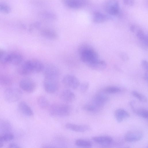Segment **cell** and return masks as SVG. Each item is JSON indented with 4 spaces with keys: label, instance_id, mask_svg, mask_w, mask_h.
Wrapping results in <instances>:
<instances>
[{
    "label": "cell",
    "instance_id": "cell-31",
    "mask_svg": "<svg viewBox=\"0 0 148 148\" xmlns=\"http://www.w3.org/2000/svg\"><path fill=\"white\" fill-rule=\"evenodd\" d=\"M132 94L134 97L136 98L140 101L146 103L147 101V97L143 95L138 92L133 90L132 92Z\"/></svg>",
    "mask_w": 148,
    "mask_h": 148
},
{
    "label": "cell",
    "instance_id": "cell-29",
    "mask_svg": "<svg viewBox=\"0 0 148 148\" xmlns=\"http://www.w3.org/2000/svg\"><path fill=\"white\" fill-rule=\"evenodd\" d=\"M14 138L13 134L10 132L1 134L0 135V142L3 143L12 140Z\"/></svg>",
    "mask_w": 148,
    "mask_h": 148
},
{
    "label": "cell",
    "instance_id": "cell-39",
    "mask_svg": "<svg viewBox=\"0 0 148 148\" xmlns=\"http://www.w3.org/2000/svg\"><path fill=\"white\" fill-rule=\"evenodd\" d=\"M148 72H146L145 73L144 75V79H145L147 81L148 80Z\"/></svg>",
    "mask_w": 148,
    "mask_h": 148
},
{
    "label": "cell",
    "instance_id": "cell-16",
    "mask_svg": "<svg viewBox=\"0 0 148 148\" xmlns=\"http://www.w3.org/2000/svg\"><path fill=\"white\" fill-rule=\"evenodd\" d=\"M60 99L66 102H71L75 99V95L74 92L69 89L64 90L60 94Z\"/></svg>",
    "mask_w": 148,
    "mask_h": 148
},
{
    "label": "cell",
    "instance_id": "cell-28",
    "mask_svg": "<svg viewBox=\"0 0 148 148\" xmlns=\"http://www.w3.org/2000/svg\"><path fill=\"white\" fill-rule=\"evenodd\" d=\"M121 91V89L118 87L113 86H108L105 88L103 91L105 93L110 94L119 93Z\"/></svg>",
    "mask_w": 148,
    "mask_h": 148
},
{
    "label": "cell",
    "instance_id": "cell-36",
    "mask_svg": "<svg viewBox=\"0 0 148 148\" xmlns=\"http://www.w3.org/2000/svg\"><path fill=\"white\" fill-rule=\"evenodd\" d=\"M124 3L128 6H132L134 3V0H123Z\"/></svg>",
    "mask_w": 148,
    "mask_h": 148
},
{
    "label": "cell",
    "instance_id": "cell-18",
    "mask_svg": "<svg viewBox=\"0 0 148 148\" xmlns=\"http://www.w3.org/2000/svg\"><path fill=\"white\" fill-rule=\"evenodd\" d=\"M18 108L20 111L24 115L27 116H33L34 113L29 106L25 102L22 101L18 104Z\"/></svg>",
    "mask_w": 148,
    "mask_h": 148
},
{
    "label": "cell",
    "instance_id": "cell-30",
    "mask_svg": "<svg viewBox=\"0 0 148 148\" xmlns=\"http://www.w3.org/2000/svg\"><path fill=\"white\" fill-rule=\"evenodd\" d=\"M12 81L11 79L8 76L5 75H0V84L5 86L10 85Z\"/></svg>",
    "mask_w": 148,
    "mask_h": 148
},
{
    "label": "cell",
    "instance_id": "cell-35",
    "mask_svg": "<svg viewBox=\"0 0 148 148\" xmlns=\"http://www.w3.org/2000/svg\"><path fill=\"white\" fill-rule=\"evenodd\" d=\"M141 66L143 69L146 72H147L148 65L147 62L146 60H142L141 62Z\"/></svg>",
    "mask_w": 148,
    "mask_h": 148
},
{
    "label": "cell",
    "instance_id": "cell-8",
    "mask_svg": "<svg viewBox=\"0 0 148 148\" xmlns=\"http://www.w3.org/2000/svg\"><path fill=\"white\" fill-rule=\"evenodd\" d=\"M23 57L20 53L13 52L7 53L2 63H9L14 65H18L21 63Z\"/></svg>",
    "mask_w": 148,
    "mask_h": 148
},
{
    "label": "cell",
    "instance_id": "cell-25",
    "mask_svg": "<svg viewBox=\"0 0 148 148\" xmlns=\"http://www.w3.org/2000/svg\"><path fill=\"white\" fill-rule=\"evenodd\" d=\"M37 103L39 107L42 109L47 108L49 105L47 99L45 96L42 95L38 97Z\"/></svg>",
    "mask_w": 148,
    "mask_h": 148
},
{
    "label": "cell",
    "instance_id": "cell-2",
    "mask_svg": "<svg viewBox=\"0 0 148 148\" xmlns=\"http://www.w3.org/2000/svg\"><path fill=\"white\" fill-rule=\"evenodd\" d=\"M78 52L81 61L87 65L99 59L97 52L87 44L80 45L78 48Z\"/></svg>",
    "mask_w": 148,
    "mask_h": 148
},
{
    "label": "cell",
    "instance_id": "cell-14",
    "mask_svg": "<svg viewBox=\"0 0 148 148\" xmlns=\"http://www.w3.org/2000/svg\"><path fill=\"white\" fill-rule=\"evenodd\" d=\"M92 140L95 143L104 146H110L113 139L108 136H99L94 137Z\"/></svg>",
    "mask_w": 148,
    "mask_h": 148
},
{
    "label": "cell",
    "instance_id": "cell-38",
    "mask_svg": "<svg viewBox=\"0 0 148 148\" xmlns=\"http://www.w3.org/2000/svg\"><path fill=\"white\" fill-rule=\"evenodd\" d=\"M8 147L10 148H20L21 147H20L17 144L14 143H11L10 144Z\"/></svg>",
    "mask_w": 148,
    "mask_h": 148
},
{
    "label": "cell",
    "instance_id": "cell-33",
    "mask_svg": "<svg viewBox=\"0 0 148 148\" xmlns=\"http://www.w3.org/2000/svg\"><path fill=\"white\" fill-rule=\"evenodd\" d=\"M80 86V91L82 93L86 92L89 87V83L87 82H84L80 84L79 86Z\"/></svg>",
    "mask_w": 148,
    "mask_h": 148
},
{
    "label": "cell",
    "instance_id": "cell-7",
    "mask_svg": "<svg viewBox=\"0 0 148 148\" xmlns=\"http://www.w3.org/2000/svg\"><path fill=\"white\" fill-rule=\"evenodd\" d=\"M20 88L24 91L29 93H32L36 89V85L32 79L26 78L21 79L19 83Z\"/></svg>",
    "mask_w": 148,
    "mask_h": 148
},
{
    "label": "cell",
    "instance_id": "cell-27",
    "mask_svg": "<svg viewBox=\"0 0 148 148\" xmlns=\"http://www.w3.org/2000/svg\"><path fill=\"white\" fill-rule=\"evenodd\" d=\"M75 144L78 147H90L92 146V143L90 141L83 139L77 140Z\"/></svg>",
    "mask_w": 148,
    "mask_h": 148
},
{
    "label": "cell",
    "instance_id": "cell-5",
    "mask_svg": "<svg viewBox=\"0 0 148 148\" xmlns=\"http://www.w3.org/2000/svg\"><path fill=\"white\" fill-rule=\"evenodd\" d=\"M43 71L44 79H58L60 75L58 68L52 64H49L45 66Z\"/></svg>",
    "mask_w": 148,
    "mask_h": 148
},
{
    "label": "cell",
    "instance_id": "cell-3",
    "mask_svg": "<svg viewBox=\"0 0 148 148\" xmlns=\"http://www.w3.org/2000/svg\"><path fill=\"white\" fill-rule=\"evenodd\" d=\"M71 111L70 106L67 104L55 103L50 106L49 113L53 116L66 117L70 115Z\"/></svg>",
    "mask_w": 148,
    "mask_h": 148
},
{
    "label": "cell",
    "instance_id": "cell-12",
    "mask_svg": "<svg viewBox=\"0 0 148 148\" xmlns=\"http://www.w3.org/2000/svg\"><path fill=\"white\" fill-rule=\"evenodd\" d=\"M109 100L108 97L103 93H98L94 97L92 102L102 109Z\"/></svg>",
    "mask_w": 148,
    "mask_h": 148
},
{
    "label": "cell",
    "instance_id": "cell-13",
    "mask_svg": "<svg viewBox=\"0 0 148 148\" xmlns=\"http://www.w3.org/2000/svg\"><path fill=\"white\" fill-rule=\"evenodd\" d=\"M65 127L68 129L79 132H85L90 129V127L86 125H78L70 123L66 124Z\"/></svg>",
    "mask_w": 148,
    "mask_h": 148
},
{
    "label": "cell",
    "instance_id": "cell-21",
    "mask_svg": "<svg viewBox=\"0 0 148 148\" xmlns=\"http://www.w3.org/2000/svg\"><path fill=\"white\" fill-rule=\"evenodd\" d=\"M41 35L44 38L51 40H55L58 38L57 34L54 31L49 29H44L40 32Z\"/></svg>",
    "mask_w": 148,
    "mask_h": 148
},
{
    "label": "cell",
    "instance_id": "cell-32",
    "mask_svg": "<svg viewBox=\"0 0 148 148\" xmlns=\"http://www.w3.org/2000/svg\"><path fill=\"white\" fill-rule=\"evenodd\" d=\"M11 11L10 7L3 2H0V12L5 14H9Z\"/></svg>",
    "mask_w": 148,
    "mask_h": 148
},
{
    "label": "cell",
    "instance_id": "cell-20",
    "mask_svg": "<svg viewBox=\"0 0 148 148\" xmlns=\"http://www.w3.org/2000/svg\"><path fill=\"white\" fill-rule=\"evenodd\" d=\"M12 129L10 123L7 120L0 119V132L1 134L9 132Z\"/></svg>",
    "mask_w": 148,
    "mask_h": 148
},
{
    "label": "cell",
    "instance_id": "cell-22",
    "mask_svg": "<svg viewBox=\"0 0 148 148\" xmlns=\"http://www.w3.org/2000/svg\"><path fill=\"white\" fill-rule=\"evenodd\" d=\"M134 33H136V35L139 40L145 46H148L147 36L141 29L138 28Z\"/></svg>",
    "mask_w": 148,
    "mask_h": 148
},
{
    "label": "cell",
    "instance_id": "cell-24",
    "mask_svg": "<svg viewBox=\"0 0 148 148\" xmlns=\"http://www.w3.org/2000/svg\"><path fill=\"white\" fill-rule=\"evenodd\" d=\"M108 17L105 14L99 12H95L93 15V21L96 23H101L106 21Z\"/></svg>",
    "mask_w": 148,
    "mask_h": 148
},
{
    "label": "cell",
    "instance_id": "cell-26",
    "mask_svg": "<svg viewBox=\"0 0 148 148\" xmlns=\"http://www.w3.org/2000/svg\"><path fill=\"white\" fill-rule=\"evenodd\" d=\"M65 4L68 6L73 8H78L81 7L82 2L79 0H64Z\"/></svg>",
    "mask_w": 148,
    "mask_h": 148
},
{
    "label": "cell",
    "instance_id": "cell-11",
    "mask_svg": "<svg viewBox=\"0 0 148 148\" xmlns=\"http://www.w3.org/2000/svg\"><path fill=\"white\" fill-rule=\"evenodd\" d=\"M143 133L139 131H132L128 132L125 135V140L128 142H134L140 140L143 138Z\"/></svg>",
    "mask_w": 148,
    "mask_h": 148
},
{
    "label": "cell",
    "instance_id": "cell-6",
    "mask_svg": "<svg viewBox=\"0 0 148 148\" xmlns=\"http://www.w3.org/2000/svg\"><path fill=\"white\" fill-rule=\"evenodd\" d=\"M62 82L65 86L73 89L77 88L80 84L78 79L76 76L71 74H66L64 76Z\"/></svg>",
    "mask_w": 148,
    "mask_h": 148
},
{
    "label": "cell",
    "instance_id": "cell-17",
    "mask_svg": "<svg viewBox=\"0 0 148 148\" xmlns=\"http://www.w3.org/2000/svg\"><path fill=\"white\" fill-rule=\"evenodd\" d=\"M130 114L125 110L121 108L116 109L114 112L115 119L118 123L122 122L125 119L130 116Z\"/></svg>",
    "mask_w": 148,
    "mask_h": 148
},
{
    "label": "cell",
    "instance_id": "cell-10",
    "mask_svg": "<svg viewBox=\"0 0 148 148\" xmlns=\"http://www.w3.org/2000/svg\"><path fill=\"white\" fill-rule=\"evenodd\" d=\"M43 85L45 90L50 94L56 92L59 88L58 79H44Z\"/></svg>",
    "mask_w": 148,
    "mask_h": 148
},
{
    "label": "cell",
    "instance_id": "cell-19",
    "mask_svg": "<svg viewBox=\"0 0 148 148\" xmlns=\"http://www.w3.org/2000/svg\"><path fill=\"white\" fill-rule=\"evenodd\" d=\"M87 66L93 70L101 71L106 69L107 64L104 61L98 59Z\"/></svg>",
    "mask_w": 148,
    "mask_h": 148
},
{
    "label": "cell",
    "instance_id": "cell-23",
    "mask_svg": "<svg viewBox=\"0 0 148 148\" xmlns=\"http://www.w3.org/2000/svg\"><path fill=\"white\" fill-rule=\"evenodd\" d=\"M83 108L84 110L91 113L98 112L102 109L92 102L85 104Z\"/></svg>",
    "mask_w": 148,
    "mask_h": 148
},
{
    "label": "cell",
    "instance_id": "cell-4",
    "mask_svg": "<svg viewBox=\"0 0 148 148\" xmlns=\"http://www.w3.org/2000/svg\"><path fill=\"white\" fill-rule=\"evenodd\" d=\"M22 92L19 89L14 88H8L4 91V96L5 100L10 103L15 102L21 97Z\"/></svg>",
    "mask_w": 148,
    "mask_h": 148
},
{
    "label": "cell",
    "instance_id": "cell-9",
    "mask_svg": "<svg viewBox=\"0 0 148 148\" xmlns=\"http://www.w3.org/2000/svg\"><path fill=\"white\" fill-rule=\"evenodd\" d=\"M105 9L106 12L110 15L118 14L120 11L118 1L117 0H108L105 4Z\"/></svg>",
    "mask_w": 148,
    "mask_h": 148
},
{
    "label": "cell",
    "instance_id": "cell-15",
    "mask_svg": "<svg viewBox=\"0 0 148 148\" xmlns=\"http://www.w3.org/2000/svg\"><path fill=\"white\" fill-rule=\"evenodd\" d=\"M135 103V102L134 101H132L130 102V105L134 112L143 118L147 119V110L143 108L136 107Z\"/></svg>",
    "mask_w": 148,
    "mask_h": 148
},
{
    "label": "cell",
    "instance_id": "cell-34",
    "mask_svg": "<svg viewBox=\"0 0 148 148\" xmlns=\"http://www.w3.org/2000/svg\"><path fill=\"white\" fill-rule=\"evenodd\" d=\"M7 53L3 50L0 49V62L2 63Z\"/></svg>",
    "mask_w": 148,
    "mask_h": 148
},
{
    "label": "cell",
    "instance_id": "cell-37",
    "mask_svg": "<svg viewBox=\"0 0 148 148\" xmlns=\"http://www.w3.org/2000/svg\"><path fill=\"white\" fill-rule=\"evenodd\" d=\"M120 57L123 60L126 61L129 59V57L127 54L124 53H122L120 55Z\"/></svg>",
    "mask_w": 148,
    "mask_h": 148
},
{
    "label": "cell",
    "instance_id": "cell-1",
    "mask_svg": "<svg viewBox=\"0 0 148 148\" xmlns=\"http://www.w3.org/2000/svg\"><path fill=\"white\" fill-rule=\"evenodd\" d=\"M45 66L40 60L36 59L27 60L18 67V71L21 75H26L32 73H38L43 71Z\"/></svg>",
    "mask_w": 148,
    "mask_h": 148
}]
</instances>
